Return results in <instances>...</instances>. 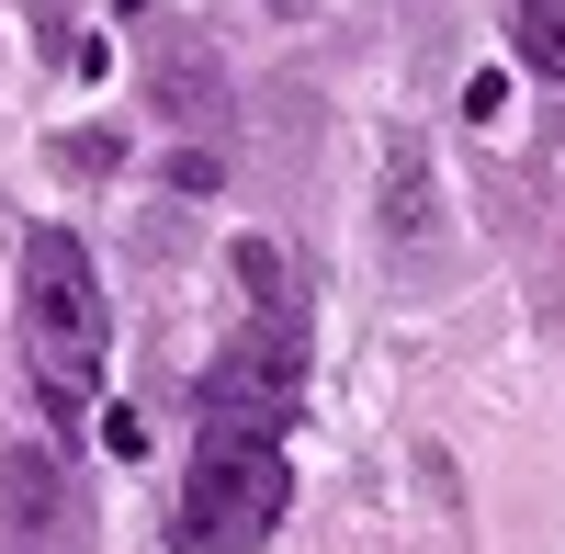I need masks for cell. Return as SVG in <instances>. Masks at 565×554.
I'll list each match as a JSON object with an SVG mask.
<instances>
[{"instance_id": "obj_10", "label": "cell", "mask_w": 565, "mask_h": 554, "mask_svg": "<svg viewBox=\"0 0 565 554\" xmlns=\"http://www.w3.org/2000/svg\"><path fill=\"white\" fill-rule=\"evenodd\" d=\"M103 452H125V465H136V452H148V419H136V407H103Z\"/></svg>"}, {"instance_id": "obj_1", "label": "cell", "mask_w": 565, "mask_h": 554, "mask_svg": "<svg viewBox=\"0 0 565 554\" xmlns=\"http://www.w3.org/2000/svg\"><path fill=\"white\" fill-rule=\"evenodd\" d=\"M103 271H90V249L68 238V226H34L23 238V362L57 419H90V396H103Z\"/></svg>"}, {"instance_id": "obj_8", "label": "cell", "mask_w": 565, "mask_h": 554, "mask_svg": "<svg viewBox=\"0 0 565 554\" xmlns=\"http://www.w3.org/2000/svg\"><path fill=\"white\" fill-rule=\"evenodd\" d=\"M226 260H238V284H249V306H282V249H271V238H238Z\"/></svg>"}, {"instance_id": "obj_4", "label": "cell", "mask_w": 565, "mask_h": 554, "mask_svg": "<svg viewBox=\"0 0 565 554\" xmlns=\"http://www.w3.org/2000/svg\"><path fill=\"white\" fill-rule=\"evenodd\" d=\"M57 521H68L57 452H45V441H12V452H0V543H12V554H45Z\"/></svg>"}, {"instance_id": "obj_5", "label": "cell", "mask_w": 565, "mask_h": 554, "mask_svg": "<svg viewBox=\"0 0 565 554\" xmlns=\"http://www.w3.org/2000/svg\"><path fill=\"white\" fill-rule=\"evenodd\" d=\"M148 103H159L170 125H215V114H226V68H215L204 34L159 23V45H148Z\"/></svg>"}, {"instance_id": "obj_9", "label": "cell", "mask_w": 565, "mask_h": 554, "mask_svg": "<svg viewBox=\"0 0 565 554\" xmlns=\"http://www.w3.org/2000/svg\"><path fill=\"white\" fill-rule=\"evenodd\" d=\"M463 114L498 125V114H509V79H498V68H476V79H463Z\"/></svg>"}, {"instance_id": "obj_2", "label": "cell", "mask_w": 565, "mask_h": 554, "mask_svg": "<svg viewBox=\"0 0 565 554\" xmlns=\"http://www.w3.org/2000/svg\"><path fill=\"white\" fill-rule=\"evenodd\" d=\"M282 510H295L282 441H260V430H204L170 532H181V554H260V543L282 532Z\"/></svg>"}, {"instance_id": "obj_3", "label": "cell", "mask_w": 565, "mask_h": 554, "mask_svg": "<svg viewBox=\"0 0 565 554\" xmlns=\"http://www.w3.org/2000/svg\"><path fill=\"white\" fill-rule=\"evenodd\" d=\"M295 396H306V329H295V306H260L249 329L215 351V374H204V430H260V441H282Z\"/></svg>"}, {"instance_id": "obj_11", "label": "cell", "mask_w": 565, "mask_h": 554, "mask_svg": "<svg viewBox=\"0 0 565 554\" xmlns=\"http://www.w3.org/2000/svg\"><path fill=\"white\" fill-rule=\"evenodd\" d=\"M170 193H215V148H181L170 159Z\"/></svg>"}, {"instance_id": "obj_7", "label": "cell", "mask_w": 565, "mask_h": 554, "mask_svg": "<svg viewBox=\"0 0 565 554\" xmlns=\"http://www.w3.org/2000/svg\"><path fill=\"white\" fill-rule=\"evenodd\" d=\"M509 34H521V57H532L543 79H565V0H521V23H509Z\"/></svg>"}, {"instance_id": "obj_6", "label": "cell", "mask_w": 565, "mask_h": 554, "mask_svg": "<svg viewBox=\"0 0 565 554\" xmlns=\"http://www.w3.org/2000/svg\"><path fill=\"white\" fill-rule=\"evenodd\" d=\"M385 226H396L407 249L430 238V159H418V148H396V159H385Z\"/></svg>"}]
</instances>
